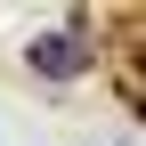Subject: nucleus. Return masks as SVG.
I'll return each mask as SVG.
<instances>
[{"mask_svg": "<svg viewBox=\"0 0 146 146\" xmlns=\"http://www.w3.org/2000/svg\"><path fill=\"white\" fill-rule=\"evenodd\" d=\"M25 57H33V73H49V81H73V73H89V65H98V49H89L81 33H41Z\"/></svg>", "mask_w": 146, "mask_h": 146, "instance_id": "f257e3e1", "label": "nucleus"}]
</instances>
